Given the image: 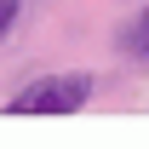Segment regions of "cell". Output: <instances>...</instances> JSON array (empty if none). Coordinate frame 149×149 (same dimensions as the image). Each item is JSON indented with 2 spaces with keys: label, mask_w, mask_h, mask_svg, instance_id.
<instances>
[{
  "label": "cell",
  "mask_w": 149,
  "mask_h": 149,
  "mask_svg": "<svg viewBox=\"0 0 149 149\" xmlns=\"http://www.w3.org/2000/svg\"><path fill=\"white\" fill-rule=\"evenodd\" d=\"M17 23V0H0V40H6V29Z\"/></svg>",
  "instance_id": "3"
},
{
  "label": "cell",
  "mask_w": 149,
  "mask_h": 149,
  "mask_svg": "<svg viewBox=\"0 0 149 149\" xmlns=\"http://www.w3.org/2000/svg\"><path fill=\"white\" fill-rule=\"evenodd\" d=\"M120 52H132V57H149V6L138 12V17L120 29Z\"/></svg>",
  "instance_id": "2"
},
{
  "label": "cell",
  "mask_w": 149,
  "mask_h": 149,
  "mask_svg": "<svg viewBox=\"0 0 149 149\" xmlns=\"http://www.w3.org/2000/svg\"><path fill=\"white\" fill-rule=\"evenodd\" d=\"M92 97V80L86 74H52V80H35L12 97V115H74Z\"/></svg>",
  "instance_id": "1"
}]
</instances>
